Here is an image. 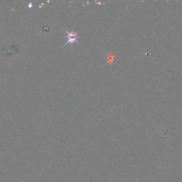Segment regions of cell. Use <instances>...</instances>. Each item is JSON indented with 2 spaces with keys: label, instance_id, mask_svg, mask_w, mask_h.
<instances>
[{
  "label": "cell",
  "instance_id": "obj_1",
  "mask_svg": "<svg viewBox=\"0 0 182 182\" xmlns=\"http://www.w3.org/2000/svg\"><path fill=\"white\" fill-rule=\"evenodd\" d=\"M63 28V27H62ZM63 29L64 31L66 32L67 34V41L66 43H65V44H64L63 46H65L68 45V44H71V45H73V44H74V43H77V44H78L80 46V43L78 41V38H79V36H78V31H68V30H66L65 29H64V28H63Z\"/></svg>",
  "mask_w": 182,
  "mask_h": 182
}]
</instances>
